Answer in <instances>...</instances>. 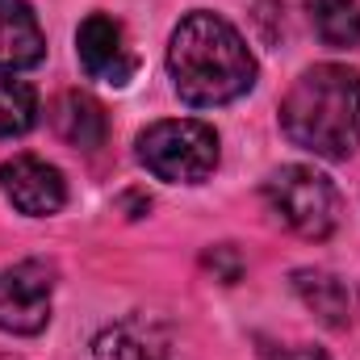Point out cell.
Here are the masks:
<instances>
[{
  "label": "cell",
  "mask_w": 360,
  "mask_h": 360,
  "mask_svg": "<svg viewBox=\"0 0 360 360\" xmlns=\"http://www.w3.org/2000/svg\"><path fill=\"white\" fill-rule=\"evenodd\" d=\"M293 293L302 297L306 310L319 314V323H327L335 331L348 327L352 302H348V289H344L340 276H331V272H323V269H297L293 272Z\"/></svg>",
  "instance_id": "obj_11"
},
{
  "label": "cell",
  "mask_w": 360,
  "mask_h": 360,
  "mask_svg": "<svg viewBox=\"0 0 360 360\" xmlns=\"http://www.w3.org/2000/svg\"><path fill=\"white\" fill-rule=\"evenodd\" d=\"M272 218L302 239H327L340 226V188L310 164H285L264 180Z\"/></svg>",
  "instance_id": "obj_4"
},
{
  "label": "cell",
  "mask_w": 360,
  "mask_h": 360,
  "mask_svg": "<svg viewBox=\"0 0 360 360\" xmlns=\"http://www.w3.org/2000/svg\"><path fill=\"white\" fill-rule=\"evenodd\" d=\"M0 360H17V356H0Z\"/></svg>",
  "instance_id": "obj_16"
},
{
  "label": "cell",
  "mask_w": 360,
  "mask_h": 360,
  "mask_svg": "<svg viewBox=\"0 0 360 360\" xmlns=\"http://www.w3.org/2000/svg\"><path fill=\"white\" fill-rule=\"evenodd\" d=\"M92 360H172V344L155 319L130 314V319H117L113 327H105L96 335Z\"/></svg>",
  "instance_id": "obj_8"
},
{
  "label": "cell",
  "mask_w": 360,
  "mask_h": 360,
  "mask_svg": "<svg viewBox=\"0 0 360 360\" xmlns=\"http://www.w3.org/2000/svg\"><path fill=\"white\" fill-rule=\"evenodd\" d=\"M172 89L193 109H214L239 101L256 84V55L243 34L218 13H188L168 42Z\"/></svg>",
  "instance_id": "obj_1"
},
{
  "label": "cell",
  "mask_w": 360,
  "mask_h": 360,
  "mask_svg": "<svg viewBox=\"0 0 360 360\" xmlns=\"http://www.w3.org/2000/svg\"><path fill=\"white\" fill-rule=\"evenodd\" d=\"M38 126V89L17 76H0V139H17Z\"/></svg>",
  "instance_id": "obj_13"
},
{
  "label": "cell",
  "mask_w": 360,
  "mask_h": 360,
  "mask_svg": "<svg viewBox=\"0 0 360 360\" xmlns=\"http://www.w3.org/2000/svg\"><path fill=\"white\" fill-rule=\"evenodd\" d=\"M306 8H310L314 34L327 46L335 51L360 46V0H306Z\"/></svg>",
  "instance_id": "obj_12"
},
{
  "label": "cell",
  "mask_w": 360,
  "mask_h": 360,
  "mask_svg": "<svg viewBox=\"0 0 360 360\" xmlns=\"http://www.w3.org/2000/svg\"><path fill=\"white\" fill-rule=\"evenodd\" d=\"M55 269L42 260H21L0 269V331L8 335H38L51 323Z\"/></svg>",
  "instance_id": "obj_5"
},
{
  "label": "cell",
  "mask_w": 360,
  "mask_h": 360,
  "mask_svg": "<svg viewBox=\"0 0 360 360\" xmlns=\"http://www.w3.org/2000/svg\"><path fill=\"white\" fill-rule=\"evenodd\" d=\"M205 269H214L226 285L231 281H239V272H243V260L235 256V248L231 243H222V248H214V252H205Z\"/></svg>",
  "instance_id": "obj_14"
},
{
  "label": "cell",
  "mask_w": 360,
  "mask_h": 360,
  "mask_svg": "<svg viewBox=\"0 0 360 360\" xmlns=\"http://www.w3.org/2000/svg\"><path fill=\"white\" fill-rule=\"evenodd\" d=\"M51 126L68 147H80V151H96L109 134V117L101 101L80 89H68L51 101Z\"/></svg>",
  "instance_id": "obj_10"
},
{
  "label": "cell",
  "mask_w": 360,
  "mask_h": 360,
  "mask_svg": "<svg viewBox=\"0 0 360 360\" xmlns=\"http://www.w3.org/2000/svg\"><path fill=\"white\" fill-rule=\"evenodd\" d=\"M139 164L168 184H201L218 168V134L197 117H168L139 134Z\"/></svg>",
  "instance_id": "obj_3"
},
{
  "label": "cell",
  "mask_w": 360,
  "mask_h": 360,
  "mask_svg": "<svg viewBox=\"0 0 360 360\" xmlns=\"http://www.w3.org/2000/svg\"><path fill=\"white\" fill-rule=\"evenodd\" d=\"M260 360H331L323 348H314V344H285V348H264Z\"/></svg>",
  "instance_id": "obj_15"
},
{
  "label": "cell",
  "mask_w": 360,
  "mask_h": 360,
  "mask_svg": "<svg viewBox=\"0 0 360 360\" xmlns=\"http://www.w3.org/2000/svg\"><path fill=\"white\" fill-rule=\"evenodd\" d=\"M281 130L319 160H348L360 147V72L348 63L306 68L281 101Z\"/></svg>",
  "instance_id": "obj_2"
},
{
  "label": "cell",
  "mask_w": 360,
  "mask_h": 360,
  "mask_svg": "<svg viewBox=\"0 0 360 360\" xmlns=\"http://www.w3.org/2000/svg\"><path fill=\"white\" fill-rule=\"evenodd\" d=\"M42 55H46V38L30 0H0V72L13 76L38 68Z\"/></svg>",
  "instance_id": "obj_9"
},
{
  "label": "cell",
  "mask_w": 360,
  "mask_h": 360,
  "mask_svg": "<svg viewBox=\"0 0 360 360\" xmlns=\"http://www.w3.org/2000/svg\"><path fill=\"white\" fill-rule=\"evenodd\" d=\"M76 55H80V68L92 80H101L109 89H126L134 80V72H139V55L130 46V34L109 13H92V17L80 21Z\"/></svg>",
  "instance_id": "obj_6"
},
{
  "label": "cell",
  "mask_w": 360,
  "mask_h": 360,
  "mask_svg": "<svg viewBox=\"0 0 360 360\" xmlns=\"http://www.w3.org/2000/svg\"><path fill=\"white\" fill-rule=\"evenodd\" d=\"M0 193L25 218H51L68 205V180L38 155H13L0 164Z\"/></svg>",
  "instance_id": "obj_7"
}]
</instances>
